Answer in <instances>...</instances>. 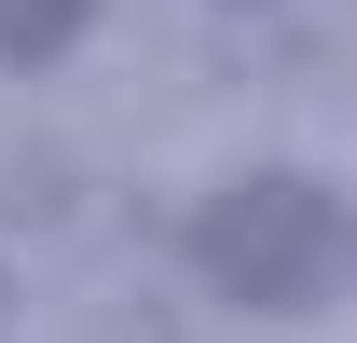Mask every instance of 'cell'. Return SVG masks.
<instances>
[{
    "label": "cell",
    "instance_id": "1",
    "mask_svg": "<svg viewBox=\"0 0 357 343\" xmlns=\"http://www.w3.org/2000/svg\"><path fill=\"white\" fill-rule=\"evenodd\" d=\"M192 275L234 302V316H316L344 289V192L316 165H248L192 206Z\"/></svg>",
    "mask_w": 357,
    "mask_h": 343
},
{
    "label": "cell",
    "instance_id": "2",
    "mask_svg": "<svg viewBox=\"0 0 357 343\" xmlns=\"http://www.w3.org/2000/svg\"><path fill=\"white\" fill-rule=\"evenodd\" d=\"M83 14H96V0H0V55H14V69H42V55L83 42Z\"/></svg>",
    "mask_w": 357,
    "mask_h": 343
}]
</instances>
